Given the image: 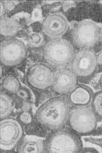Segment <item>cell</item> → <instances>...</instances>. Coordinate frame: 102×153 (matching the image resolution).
Segmentation results:
<instances>
[{
  "label": "cell",
  "instance_id": "cell-7",
  "mask_svg": "<svg viewBox=\"0 0 102 153\" xmlns=\"http://www.w3.org/2000/svg\"><path fill=\"white\" fill-rule=\"evenodd\" d=\"M0 146L3 150H12L20 142L23 130L18 121L11 118L1 120L0 123Z\"/></svg>",
  "mask_w": 102,
  "mask_h": 153
},
{
  "label": "cell",
  "instance_id": "cell-21",
  "mask_svg": "<svg viewBox=\"0 0 102 153\" xmlns=\"http://www.w3.org/2000/svg\"><path fill=\"white\" fill-rule=\"evenodd\" d=\"M42 18V10L40 7H37L33 11L31 16L32 22L40 21Z\"/></svg>",
  "mask_w": 102,
  "mask_h": 153
},
{
  "label": "cell",
  "instance_id": "cell-3",
  "mask_svg": "<svg viewBox=\"0 0 102 153\" xmlns=\"http://www.w3.org/2000/svg\"><path fill=\"white\" fill-rule=\"evenodd\" d=\"M81 148L80 139L68 130H54L45 142V151L48 153H77Z\"/></svg>",
  "mask_w": 102,
  "mask_h": 153
},
{
  "label": "cell",
  "instance_id": "cell-19",
  "mask_svg": "<svg viewBox=\"0 0 102 153\" xmlns=\"http://www.w3.org/2000/svg\"><path fill=\"white\" fill-rule=\"evenodd\" d=\"M16 96L23 101H27L30 98V92L25 87H21L19 88V90L16 93Z\"/></svg>",
  "mask_w": 102,
  "mask_h": 153
},
{
  "label": "cell",
  "instance_id": "cell-9",
  "mask_svg": "<svg viewBox=\"0 0 102 153\" xmlns=\"http://www.w3.org/2000/svg\"><path fill=\"white\" fill-rule=\"evenodd\" d=\"M53 73L49 67L44 64L33 65L27 73V82L38 90H45L52 85Z\"/></svg>",
  "mask_w": 102,
  "mask_h": 153
},
{
  "label": "cell",
  "instance_id": "cell-18",
  "mask_svg": "<svg viewBox=\"0 0 102 153\" xmlns=\"http://www.w3.org/2000/svg\"><path fill=\"white\" fill-rule=\"evenodd\" d=\"M92 108L96 114L102 117V91L93 95L92 101Z\"/></svg>",
  "mask_w": 102,
  "mask_h": 153
},
{
  "label": "cell",
  "instance_id": "cell-26",
  "mask_svg": "<svg viewBox=\"0 0 102 153\" xmlns=\"http://www.w3.org/2000/svg\"><path fill=\"white\" fill-rule=\"evenodd\" d=\"M100 85H101V88H102V75L101 76V78H100Z\"/></svg>",
  "mask_w": 102,
  "mask_h": 153
},
{
  "label": "cell",
  "instance_id": "cell-17",
  "mask_svg": "<svg viewBox=\"0 0 102 153\" xmlns=\"http://www.w3.org/2000/svg\"><path fill=\"white\" fill-rule=\"evenodd\" d=\"M45 38L44 35L40 32H33L28 36V42L33 48H39L44 44Z\"/></svg>",
  "mask_w": 102,
  "mask_h": 153
},
{
  "label": "cell",
  "instance_id": "cell-10",
  "mask_svg": "<svg viewBox=\"0 0 102 153\" xmlns=\"http://www.w3.org/2000/svg\"><path fill=\"white\" fill-rule=\"evenodd\" d=\"M69 28V22L66 17L61 13H53L45 18L42 24L43 33L53 39L61 38Z\"/></svg>",
  "mask_w": 102,
  "mask_h": 153
},
{
  "label": "cell",
  "instance_id": "cell-13",
  "mask_svg": "<svg viewBox=\"0 0 102 153\" xmlns=\"http://www.w3.org/2000/svg\"><path fill=\"white\" fill-rule=\"evenodd\" d=\"M45 150L43 139L32 135L24 137L18 149L19 153H42Z\"/></svg>",
  "mask_w": 102,
  "mask_h": 153
},
{
  "label": "cell",
  "instance_id": "cell-1",
  "mask_svg": "<svg viewBox=\"0 0 102 153\" xmlns=\"http://www.w3.org/2000/svg\"><path fill=\"white\" fill-rule=\"evenodd\" d=\"M69 104L67 100L61 97L48 100L37 111L36 117L38 122L52 130L61 129L69 117Z\"/></svg>",
  "mask_w": 102,
  "mask_h": 153
},
{
  "label": "cell",
  "instance_id": "cell-5",
  "mask_svg": "<svg viewBox=\"0 0 102 153\" xmlns=\"http://www.w3.org/2000/svg\"><path fill=\"white\" fill-rule=\"evenodd\" d=\"M96 114L88 106L75 107L70 110L68 123L73 132L84 134L92 132L97 126Z\"/></svg>",
  "mask_w": 102,
  "mask_h": 153
},
{
  "label": "cell",
  "instance_id": "cell-23",
  "mask_svg": "<svg viewBox=\"0 0 102 153\" xmlns=\"http://www.w3.org/2000/svg\"><path fill=\"white\" fill-rule=\"evenodd\" d=\"M75 5V3L74 1H64L63 3V9L65 11L67 10L70 7L74 6Z\"/></svg>",
  "mask_w": 102,
  "mask_h": 153
},
{
  "label": "cell",
  "instance_id": "cell-6",
  "mask_svg": "<svg viewBox=\"0 0 102 153\" xmlns=\"http://www.w3.org/2000/svg\"><path fill=\"white\" fill-rule=\"evenodd\" d=\"M1 61L5 66H15L23 61L27 48L24 42L16 38H10L1 44Z\"/></svg>",
  "mask_w": 102,
  "mask_h": 153
},
{
  "label": "cell",
  "instance_id": "cell-15",
  "mask_svg": "<svg viewBox=\"0 0 102 153\" xmlns=\"http://www.w3.org/2000/svg\"><path fill=\"white\" fill-rule=\"evenodd\" d=\"M12 105L10 97L5 94H1V118H6L11 113Z\"/></svg>",
  "mask_w": 102,
  "mask_h": 153
},
{
  "label": "cell",
  "instance_id": "cell-25",
  "mask_svg": "<svg viewBox=\"0 0 102 153\" xmlns=\"http://www.w3.org/2000/svg\"><path fill=\"white\" fill-rule=\"evenodd\" d=\"M4 9L5 7H4V4L1 2V16H2L3 14Z\"/></svg>",
  "mask_w": 102,
  "mask_h": 153
},
{
  "label": "cell",
  "instance_id": "cell-8",
  "mask_svg": "<svg viewBox=\"0 0 102 153\" xmlns=\"http://www.w3.org/2000/svg\"><path fill=\"white\" fill-rule=\"evenodd\" d=\"M71 68L77 76L87 77L92 76L97 69V56L92 49H81L75 53Z\"/></svg>",
  "mask_w": 102,
  "mask_h": 153
},
{
  "label": "cell",
  "instance_id": "cell-22",
  "mask_svg": "<svg viewBox=\"0 0 102 153\" xmlns=\"http://www.w3.org/2000/svg\"><path fill=\"white\" fill-rule=\"evenodd\" d=\"M3 4L5 9L8 11L12 10L16 6V3L13 1H5Z\"/></svg>",
  "mask_w": 102,
  "mask_h": 153
},
{
  "label": "cell",
  "instance_id": "cell-2",
  "mask_svg": "<svg viewBox=\"0 0 102 153\" xmlns=\"http://www.w3.org/2000/svg\"><path fill=\"white\" fill-rule=\"evenodd\" d=\"M75 53L72 45L62 38L48 41L43 49L45 61L51 67L58 69L71 64Z\"/></svg>",
  "mask_w": 102,
  "mask_h": 153
},
{
  "label": "cell",
  "instance_id": "cell-12",
  "mask_svg": "<svg viewBox=\"0 0 102 153\" xmlns=\"http://www.w3.org/2000/svg\"><path fill=\"white\" fill-rule=\"evenodd\" d=\"M92 93L87 86L78 85L69 93L67 101L75 107L88 106L92 99Z\"/></svg>",
  "mask_w": 102,
  "mask_h": 153
},
{
  "label": "cell",
  "instance_id": "cell-11",
  "mask_svg": "<svg viewBox=\"0 0 102 153\" xmlns=\"http://www.w3.org/2000/svg\"><path fill=\"white\" fill-rule=\"evenodd\" d=\"M77 76L67 67L58 69L53 73L52 88L58 94L69 93L77 85Z\"/></svg>",
  "mask_w": 102,
  "mask_h": 153
},
{
  "label": "cell",
  "instance_id": "cell-27",
  "mask_svg": "<svg viewBox=\"0 0 102 153\" xmlns=\"http://www.w3.org/2000/svg\"><path fill=\"white\" fill-rule=\"evenodd\" d=\"M101 39H102V32H101Z\"/></svg>",
  "mask_w": 102,
  "mask_h": 153
},
{
  "label": "cell",
  "instance_id": "cell-28",
  "mask_svg": "<svg viewBox=\"0 0 102 153\" xmlns=\"http://www.w3.org/2000/svg\"><path fill=\"white\" fill-rule=\"evenodd\" d=\"M100 2H101V3H102V1H100Z\"/></svg>",
  "mask_w": 102,
  "mask_h": 153
},
{
  "label": "cell",
  "instance_id": "cell-4",
  "mask_svg": "<svg viewBox=\"0 0 102 153\" xmlns=\"http://www.w3.org/2000/svg\"><path fill=\"white\" fill-rule=\"evenodd\" d=\"M102 29L92 20L82 21L75 25L72 32V41L81 49H90L101 38Z\"/></svg>",
  "mask_w": 102,
  "mask_h": 153
},
{
  "label": "cell",
  "instance_id": "cell-16",
  "mask_svg": "<svg viewBox=\"0 0 102 153\" xmlns=\"http://www.w3.org/2000/svg\"><path fill=\"white\" fill-rule=\"evenodd\" d=\"M2 87L4 90L11 93H16L21 88L19 81L16 78L10 76L3 80Z\"/></svg>",
  "mask_w": 102,
  "mask_h": 153
},
{
  "label": "cell",
  "instance_id": "cell-14",
  "mask_svg": "<svg viewBox=\"0 0 102 153\" xmlns=\"http://www.w3.org/2000/svg\"><path fill=\"white\" fill-rule=\"evenodd\" d=\"M19 24L16 19L13 18H1V33L5 36H14L19 30Z\"/></svg>",
  "mask_w": 102,
  "mask_h": 153
},
{
  "label": "cell",
  "instance_id": "cell-20",
  "mask_svg": "<svg viewBox=\"0 0 102 153\" xmlns=\"http://www.w3.org/2000/svg\"><path fill=\"white\" fill-rule=\"evenodd\" d=\"M19 119L21 123L25 124H28L32 122V115L27 111H24L20 114Z\"/></svg>",
  "mask_w": 102,
  "mask_h": 153
},
{
  "label": "cell",
  "instance_id": "cell-24",
  "mask_svg": "<svg viewBox=\"0 0 102 153\" xmlns=\"http://www.w3.org/2000/svg\"><path fill=\"white\" fill-rule=\"evenodd\" d=\"M96 56L98 65H102V51L98 53V54L96 55Z\"/></svg>",
  "mask_w": 102,
  "mask_h": 153
}]
</instances>
